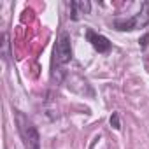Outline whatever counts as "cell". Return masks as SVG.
I'll return each instance as SVG.
<instances>
[{
    "label": "cell",
    "mask_w": 149,
    "mask_h": 149,
    "mask_svg": "<svg viewBox=\"0 0 149 149\" xmlns=\"http://www.w3.org/2000/svg\"><path fill=\"white\" fill-rule=\"evenodd\" d=\"M147 40H149V33L142 35V39H139V44H140V47H142V49H146V47H147Z\"/></svg>",
    "instance_id": "cell-7"
},
{
    "label": "cell",
    "mask_w": 149,
    "mask_h": 149,
    "mask_svg": "<svg viewBox=\"0 0 149 149\" xmlns=\"http://www.w3.org/2000/svg\"><path fill=\"white\" fill-rule=\"evenodd\" d=\"M54 61L58 65H67L72 61V44H70V35L67 32H61L56 46H54Z\"/></svg>",
    "instance_id": "cell-3"
},
{
    "label": "cell",
    "mask_w": 149,
    "mask_h": 149,
    "mask_svg": "<svg viewBox=\"0 0 149 149\" xmlns=\"http://www.w3.org/2000/svg\"><path fill=\"white\" fill-rule=\"evenodd\" d=\"M149 25V0L142 4L140 11L130 18V19H116L114 21V28L118 32H133V30H140L146 28Z\"/></svg>",
    "instance_id": "cell-2"
},
{
    "label": "cell",
    "mask_w": 149,
    "mask_h": 149,
    "mask_svg": "<svg viewBox=\"0 0 149 149\" xmlns=\"http://www.w3.org/2000/svg\"><path fill=\"white\" fill-rule=\"evenodd\" d=\"M16 125L26 149H40V135L37 126L19 111H16Z\"/></svg>",
    "instance_id": "cell-1"
},
{
    "label": "cell",
    "mask_w": 149,
    "mask_h": 149,
    "mask_svg": "<svg viewBox=\"0 0 149 149\" xmlns=\"http://www.w3.org/2000/svg\"><path fill=\"white\" fill-rule=\"evenodd\" d=\"M70 7V19L74 21H77L83 14H90L91 11V2H88V0H74V2L68 4Z\"/></svg>",
    "instance_id": "cell-5"
},
{
    "label": "cell",
    "mask_w": 149,
    "mask_h": 149,
    "mask_svg": "<svg viewBox=\"0 0 149 149\" xmlns=\"http://www.w3.org/2000/svg\"><path fill=\"white\" fill-rule=\"evenodd\" d=\"M86 39H88V42L93 46V49H95V51H98V53H102V54L109 53V51H111V47H112L111 40H109L105 35L97 33V32H95V30H91V28H88V30H86Z\"/></svg>",
    "instance_id": "cell-4"
},
{
    "label": "cell",
    "mask_w": 149,
    "mask_h": 149,
    "mask_svg": "<svg viewBox=\"0 0 149 149\" xmlns=\"http://www.w3.org/2000/svg\"><path fill=\"white\" fill-rule=\"evenodd\" d=\"M109 123H111V126H112L114 130H118V132L121 130V121H119V114H118V112H112Z\"/></svg>",
    "instance_id": "cell-6"
}]
</instances>
